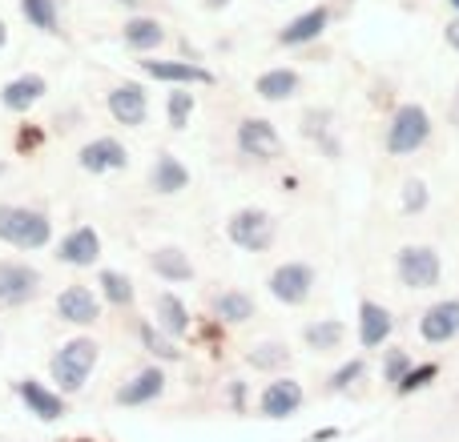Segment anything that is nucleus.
I'll list each match as a JSON object with an SVG mask.
<instances>
[{"label":"nucleus","mask_w":459,"mask_h":442,"mask_svg":"<svg viewBox=\"0 0 459 442\" xmlns=\"http://www.w3.org/2000/svg\"><path fill=\"white\" fill-rule=\"evenodd\" d=\"M431 137V117L423 105H399L395 117L387 125V153L391 157H407V153L423 149Z\"/></svg>","instance_id":"3"},{"label":"nucleus","mask_w":459,"mask_h":442,"mask_svg":"<svg viewBox=\"0 0 459 442\" xmlns=\"http://www.w3.org/2000/svg\"><path fill=\"white\" fill-rule=\"evenodd\" d=\"M150 266L158 277H166V282H190L194 277V261L186 250H178V245H161V250L150 253Z\"/></svg>","instance_id":"24"},{"label":"nucleus","mask_w":459,"mask_h":442,"mask_svg":"<svg viewBox=\"0 0 459 442\" xmlns=\"http://www.w3.org/2000/svg\"><path fill=\"white\" fill-rule=\"evenodd\" d=\"M420 334H423V342H431V346L459 338V302L455 298H444V302H436L431 310H423Z\"/></svg>","instance_id":"13"},{"label":"nucleus","mask_w":459,"mask_h":442,"mask_svg":"<svg viewBox=\"0 0 459 442\" xmlns=\"http://www.w3.org/2000/svg\"><path fill=\"white\" fill-rule=\"evenodd\" d=\"M258 406H262V414H266V419H290V414H299V406H302V387L294 378L266 382Z\"/></svg>","instance_id":"14"},{"label":"nucleus","mask_w":459,"mask_h":442,"mask_svg":"<svg viewBox=\"0 0 459 442\" xmlns=\"http://www.w3.org/2000/svg\"><path fill=\"white\" fill-rule=\"evenodd\" d=\"M226 234H230V242H234L238 250L262 253V250L274 245L278 225H274V217H270L266 209H238V214L226 221Z\"/></svg>","instance_id":"4"},{"label":"nucleus","mask_w":459,"mask_h":442,"mask_svg":"<svg viewBox=\"0 0 459 442\" xmlns=\"http://www.w3.org/2000/svg\"><path fill=\"white\" fill-rule=\"evenodd\" d=\"M45 93H48L45 77H40V72H24V77L8 81V85L0 89V105H4V109H13V113H29Z\"/></svg>","instance_id":"19"},{"label":"nucleus","mask_w":459,"mask_h":442,"mask_svg":"<svg viewBox=\"0 0 459 442\" xmlns=\"http://www.w3.org/2000/svg\"><path fill=\"white\" fill-rule=\"evenodd\" d=\"M97 358H101V346H97L93 338H73L56 350L48 370H53V382H61V395H77V390L85 387Z\"/></svg>","instance_id":"2"},{"label":"nucleus","mask_w":459,"mask_h":442,"mask_svg":"<svg viewBox=\"0 0 459 442\" xmlns=\"http://www.w3.org/2000/svg\"><path fill=\"white\" fill-rule=\"evenodd\" d=\"M142 342H145V350H150V354L166 358V362H178V358H182V350L174 346V338H169V334H158V326H153V322L142 326Z\"/></svg>","instance_id":"31"},{"label":"nucleus","mask_w":459,"mask_h":442,"mask_svg":"<svg viewBox=\"0 0 459 442\" xmlns=\"http://www.w3.org/2000/svg\"><path fill=\"white\" fill-rule=\"evenodd\" d=\"M8 45V29H4V21H0V48Z\"/></svg>","instance_id":"38"},{"label":"nucleus","mask_w":459,"mask_h":442,"mask_svg":"<svg viewBox=\"0 0 459 442\" xmlns=\"http://www.w3.org/2000/svg\"><path fill=\"white\" fill-rule=\"evenodd\" d=\"M342 322L339 318H323V322H310L307 330H302V342H307L310 350H318V354H326V350H339L342 342Z\"/></svg>","instance_id":"27"},{"label":"nucleus","mask_w":459,"mask_h":442,"mask_svg":"<svg viewBox=\"0 0 459 442\" xmlns=\"http://www.w3.org/2000/svg\"><path fill=\"white\" fill-rule=\"evenodd\" d=\"M21 13L32 29L40 32H61V13H56V0H21Z\"/></svg>","instance_id":"28"},{"label":"nucleus","mask_w":459,"mask_h":442,"mask_svg":"<svg viewBox=\"0 0 459 442\" xmlns=\"http://www.w3.org/2000/svg\"><path fill=\"white\" fill-rule=\"evenodd\" d=\"M214 314L222 318V322H230V326H242V322H250L254 318V298L250 293H242V290H226V293H218L214 298Z\"/></svg>","instance_id":"26"},{"label":"nucleus","mask_w":459,"mask_h":442,"mask_svg":"<svg viewBox=\"0 0 459 442\" xmlns=\"http://www.w3.org/2000/svg\"><path fill=\"white\" fill-rule=\"evenodd\" d=\"M121 40L134 53H150V48H158L166 40V24L153 21V16H129L126 29H121Z\"/></svg>","instance_id":"23"},{"label":"nucleus","mask_w":459,"mask_h":442,"mask_svg":"<svg viewBox=\"0 0 459 442\" xmlns=\"http://www.w3.org/2000/svg\"><path fill=\"white\" fill-rule=\"evenodd\" d=\"M166 117H169V129H186V125H190V117H194V93H190V89H178V93H169Z\"/></svg>","instance_id":"32"},{"label":"nucleus","mask_w":459,"mask_h":442,"mask_svg":"<svg viewBox=\"0 0 459 442\" xmlns=\"http://www.w3.org/2000/svg\"><path fill=\"white\" fill-rule=\"evenodd\" d=\"M56 258H61L65 266H73V269L93 266V261L101 258V234H97L93 225L69 229V234L61 237V245H56Z\"/></svg>","instance_id":"9"},{"label":"nucleus","mask_w":459,"mask_h":442,"mask_svg":"<svg viewBox=\"0 0 459 442\" xmlns=\"http://www.w3.org/2000/svg\"><path fill=\"white\" fill-rule=\"evenodd\" d=\"M326 21H331V8H323V4H318V8H310V13L294 16V21L286 24L282 32H278V45H286V48L310 45V40H318V37H323Z\"/></svg>","instance_id":"20"},{"label":"nucleus","mask_w":459,"mask_h":442,"mask_svg":"<svg viewBox=\"0 0 459 442\" xmlns=\"http://www.w3.org/2000/svg\"><path fill=\"white\" fill-rule=\"evenodd\" d=\"M153 318H158V330L169 338H186L190 334V310L178 293H158L153 298Z\"/></svg>","instance_id":"22"},{"label":"nucleus","mask_w":459,"mask_h":442,"mask_svg":"<svg viewBox=\"0 0 459 442\" xmlns=\"http://www.w3.org/2000/svg\"><path fill=\"white\" fill-rule=\"evenodd\" d=\"M117 4H142V0H117Z\"/></svg>","instance_id":"40"},{"label":"nucleus","mask_w":459,"mask_h":442,"mask_svg":"<svg viewBox=\"0 0 459 442\" xmlns=\"http://www.w3.org/2000/svg\"><path fill=\"white\" fill-rule=\"evenodd\" d=\"M230 0H206V8H226Z\"/></svg>","instance_id":"39"},{"label":"nucleus","mask_w":459,"mask_h":442,"mask_svg":"<svg viewBox=\"0 0 459 442\" xmlns=\"http://www.w3.org/2000/svg\"><path fill=\"white\" fill-rule=\"evenodd\" d=\"M77 161L85 174H113V169L129 166V153L117 137H97V141H89L85 149L77 153Z\"/></svg>","instance_id":"12"},{"label":"nucleus","mask_w":459,"mask_h":442,"mask_svg":"<svg viewBox=\"0 0 459 442\" xmlns=\"http://www.w3.org/2000/svg\"><path fill=\"white\" fill-rule=\"evenodd\" d=\"M363 378V358H351L347 366H339V370L331 374V390H347L351 382Z\"/></svg>","instance_id":"35"},{"label":"nucleus","mask_w":459,"mask_h":442,"mask_svg":"<svg viewBox=\"0 0 459 442\" xmlns=\"http://www.w3.org/2000/svg\"><path fill=\"white\" fill-rule=\"evenodd\" d=\"M391 330H395V318H391L387 306H379V302H359V342H363V350L383 346V342L391 338Z\"/></svg>","instance_id":"16"},{"label":"nucleus","mask_w":459,"mask_h":442,"mask_svg":"<svg viewBox=\"0 0 459 442\" xmlns=\"http://www.w3.org/2000/svg\"><path fill=\"white\" fill-rule=\"evenodd\" d=\"M40 293V269L24 261H0V306L16 310Z\"/></svg>","instance_id":"6"},{"label":"nucleus","mask_w":459,"mask_h":442,"mask_svg":"<svg viewBox=\"0 0 459 442\" xmlns=\"http://www.w3.org/2000/svg\"><path fill=\"white\" fill-rule=\"evenodd\" d=\"M56 314L73 326H89L101 318V302H97V293L89 290V285H69V290H61V298H56Z\"/></svg>","instance_id":"15"},{"label":"nucleus","mask_w":459,"mask_h":442,"mask_svg":"<svg viewBox=\"0 0 459 442\" xmlns=\"http://www.w3.org/2000/svg\"><path fill=\"white\" fill-rule=\"evenodd\" d=\"M407 370H411V358H407V350H387V362H383V382L399 387V382L407 378Z\"/></svg>","instance_id":"33"},{"label":"nucleus","mask_w":459,"mask_h":442,"mask_svg":"<svg viewBox=\"0 0 459 442\" xmlns=\"http://www.w3.org/2000/svg\"><path fill=\"white\" fill-rule=\"evenodd\" d=\"M395 269L407 290H431V285H439L444 261H439V253L431 245H403L395 258Z\"/></svg>","instance_id":"5"},{"label":"nucleus","mask_w":459,"mask_h":442,"mask_svg":"<svg viewBox=\"0 0 459 442\" xmlns=\"http://www.w3.org/2000/svg\"><path fill=\"white\" fill-rule=\"evenodd\" d=\"M101 293L113 302V306H134V282H129L126 274H117V269H101Z\"/></svg>","instance_id":"30"},{"label":"nucleus","mask_w":459,"mask_h":442,"mask_svg":"<svg viewBox=\"0 0 459 442\" xmlns=\"http://www.w3.org/2000/svg\"><path fill=\"white\" fill-rule=\"evenodd\" d=\"M299 85L302 81L294 69H270L254 81V93H258L262 101H290V97L299 93Z\"/></svg>","instance_id":"25"},{"label":"nucleus","mask_w":459,"mask_h":442,"mask_svg":"<svg viewBox=\"0 0 459 442\" xmlns=\"http://www.w3.org/2000/svg\"><path fill=\"white\" fill-rule=\"evenodd\" d=\"M238 149L254 161H274L278 153H282V137H278V129L270 125V121L246 117L242 125H238Z\"/></svg>","instance_id":"8"},{"label":"nucleus","mask_w":459,"mask_h":442,"mask_svg":"<svg viewBox=\"0 0 459 442\" xmlns=\"http://www.w3.org/2000/svg\"><path fill=\"white\" fill-rule=\"evenodd\" d=\"M145 77L153 81H166V85H210V72L202 69V64H190V61H142Z\"/></svg>","instance_id":"17"},{"label":"nucleus","mask_w":459,"mask_h":442,"mask_svg":"<svg viewBox=\"0 0 459 442\" xmlns=\"http://www.w3.org/2000/svg\"><path fill=\"white\" fill-rule=\"evenodd\" d=\"M447 45H452V48H459V16H455L452 24H447Z\"/></svg>","instance_id":"37"},{"label":"nucleus","mask_w":459,"mask_h":442,"mask_svg":"<svg viewBox=\"0 0 459 442\" xmlns=\"http://www.w3.org/2000/svg\"><path fill=\"white\" fill-rule=\"evenodd\" d=\"M315 290V269L307 261H286L270 274V293H274L282 306H302Z\"/></svg>","instance_id":"7"},{"label":"nucleus","mask_w":459,"mask_h":442,"mask_svg":"<svg viewBox=\"0 0 459 442\" xmlns=\"http://www.w3.org/2000/svg\"><path fill=\"white\" fill-rule=\"evenodd\" d=\"M423 206H428V185H423V182H407L403 185V209H407V214H420Z\"/></svg>","instance_id":"36"},{"label":"nucleus","mask_w":459,"mask_h":442,"mask_svg":"<svg viewBox=\"0 0 459 442\" xmlns=\"http://www.w3.org/2000/svg\"><path fill=\"white\" fill-rule=\"evenodd\" d=\"M109 113H113V121H117V125H126V129L145 125V117H150L145 89L137 85V81H126V85H117L109 93Z\"/></svg>","instance_id":"10"},{"label":"nucleus","mask_w":459,"mask_h":442,"mask_svg":"<svg viewBox=\"0 0 459 442\" xmlns=\"http://www.w3.org/2000/svg\"><path fill=\"white\" fill-rule=\"evenodd\" d=\"M436 374H439V366L436 362H428V366H411V370H407V378L399 382V395H411V390H423L428 387V382H436Z\"/></svg>","instance_id":"34"},{"label":"nucleus","mask_w":459,"mask_h":442,"mask_svg":"<svg viewBox=\"0 0 459 442\" xmlns=\"http://www.w3.org/2000/svg\"><path fill=\"white\" fill-rule=\"evenodd\" d=\"M16 398H21V403L29 406L32 419H40V422L65 419V395L48 390L45 382H37V378H21V382H16Z\"/></svg>","instance_id":"11"},{"label":"nucleus","mask_w":459,"mask_h":442,"mask_svg":"<svg viewBox=\"0 0 459 442\" xmlns=\"http://www.w3.org/2000/svg\"><path fill=\"white\" fill-rule=\"evenodd\" d=\"M452 8H455V13H459V0H452Z\"/></svg>","instance_id":"41"},{"label":"nucleus","mask_w":459,"mask_h":442,"mask_svg":"<svg viewBox=\"0 0 459 442\" xmlns=\"http://www.w3.org/2000/svg\"><path fill=\"white\" fill-rule=\"evenodd\" d=\"M246 362H250L254 370H282V366L290 362V350H286L282 342H262V346H254L250 354H246Z\"/></svg>","instance_id":"29"},{"label":"nucleus","mask_w":459,"mask_h":442,"mask_svg":"<svg viewBox=\"0 0 459 442\" xmlns=\"http://www.w3.org/2000/svg\"><path fill=\"white\" fill-rule=\"evenodd\" d=\"M186 185H190V169H186L174 153H158V161H153V169H150V190L169 198V193H182Z\"/></svg>","instance_id":"21"},{"label":"nucleus","mask_w":459,"mask_h":442,"mask_svg":"<svg viewBox=\"0 0 459 442\" xmlns=\"http://www.w3.org/2000/svg\"><path fill=\"white\" fill-rule=\"evenodd\" d=\"M0 174H4V166H0Z\"/></svg>","instance_id":"42"},{"label":"nucleus","mask_w":459,"mask_h":442,"mask_svg":"<svg viewBox=\"0 0 459 442\" xmlns=\"http://www.w3.org/2000/svg\"><path fill=\"white\" fill-rule=\"evenodd\" d=\"M53 237V221L29 206H0V242L13 250H45Z\"/></svg>","instance_id":"1"},{"label":"nucleus","mask_w":459,"mask_h":442,"mask_svg":"<svg viewBox=\"0 0 459 442\" xmlns=\"http://www.w3.org/2000/svg\"><path fill=\"white\" fill-rule=\"evenodd\" d=\"M161 395H166V374H161V366H145L134 382H126V387L117 390V403L121 406H145V403H158Z\"/></svg>","instance_id":"18"}]
</instances>
